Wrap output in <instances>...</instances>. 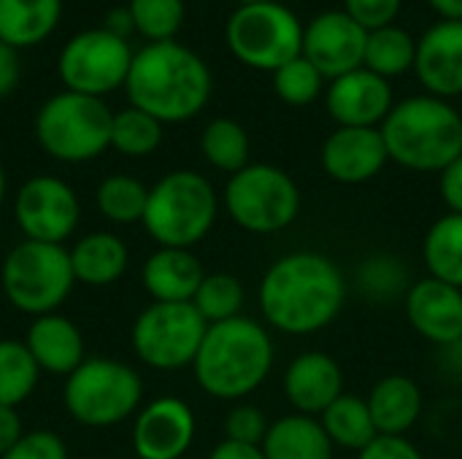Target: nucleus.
I'll return each instance as SVG.
<instances>
[{
  "label": "nucleus",
  "mask_w": 462,
  "mask_h": 459,
  "mask_svg": "<svg viewBox=\"0 0 462 459\" xmlns=\"http://www.w3.org/2000/svg\"><path fill=\"white\" fill-rule=\"evenodd\" d=\"M349 279L341 265L311 249L276 257L257 287L263 325L271 333L309 338L328 330L344 311Z\"/></svg>",
  "instance_id": "f257e3e1"
},
{
  "label": "nucleus",
  "mask_w": 462,
  "mask_h": 459,
  "mask_svg": "<svg viewBox=\"0 0 462 459\" xmlns=\"http://www.w3.org/2000/svg\"><path fill=\"white\" fill-rule=\"evenodd\" d=\"M0 287L5 300L32 319L60 311L76 287L68 249L62 243L19 241L0 265Z\"/></svg>",
  "instance_id": "1a4fd4ad"
},
{
  "label": "nucleus",
  "mask_w": 462,
  "mask_h": 459,
  "mask_svg": "<svg viewBox=\"0 0 462 459\" xmlns=\"http://www.w3.org/2000/svg\"><path fill=\"white\" fill-rule=\"evenodd\" d=\"M368 30L357 24L344 8L319 11L303 27V57L328 78H338L363 68Z\"/></svg>",
  "instance_id": "4468645a"
},
{
  "label": "nucleus",
  "mask_w": 462,
  "mask_h": 459,
  "mask_svg": "<svg viewBox=\"0 0 462 459\" xmlns=\"http://www.w3.org/2000/svg\"><path fill=\"white\" fill-rule=\"evenodd\" d=\"M260 449L265 459H336V446L319 419L295 411L271 422Z\"/></svg>",
  "instance_id": "393cba45"
},
{
  "label": "nucleus",
  "mask_w": 462,
  "mask_h": 459,
  "mask_svg": "<svg viewBox=\"0 0 462 459\" xmlns=\"http://www.w3.org/2000/svg\"><path fill=\"white\" fill-rule=\"evenodd\" d=\"M268 427H271L268 414L257 403H249V400L233 403L230 411L225 414V422H222V430H225L227 441L249 444V446H260Z\"/></svg>",
  "instance_id": "4c0bfd02"
},
{
  "label": "nucleus",
  "mask_w": 462,
  "mask_h": 459,
  "mask_svg": "<svg viewBox=\"0 0 462 459\" xmlns=\"http://www.w3.org/2000/svg\"><path fill=\"white\" fill-rule=\"evenodd\" d=\"M401 8H403V0H344V11L368 32L395 24L401 16Z\"/></svg>",
  "instance_id": "ea45409f"
},
{
  "label": "nucleus",
  "mask_w": 462,
  "mask_h": 459,
  "mask_svg": "<svg viewBox=\"0 0 462 459\" xmlns=\"http://www.w3.org/2000/svg\"><path fill=\"white\" fill-rule=\"evenodd\" d=\"M282 392L295 414L319 417L344 395V368L328 352H300L282 373Z\"/></svg>",
  "instance_id": "6ab92c4d"
},
{
  "label": "nucleus",
  "mask_w": 462,
  "mask_h": 459,
  "mask_svg": "<svg viewBox=\"0 0 462 459\" xmlns=\"http://www.w3.org/2000/svg\"><path fill=\"white\" fill-rule=\"evenodd\" d=\"M222 197L198 170H171L149 187L143 230L157 246L195 249L217 225Z\"/></svg>",
  "instance_id": "39448f33"
},
{
  "label": "nucleus",
  "mask_w": 462,
  "mask_h": 459,
  "mask_svg": "<svg viewBox=\"0 0 462 459\" xmlns=\"http://www.w3.org/2000/svg\"><path fill=\"white\" fill-rule=\"evenodd\" d=\"M390 162L379 127H336L319 149V165L336 184L374 181Z\"/></svg>",
  "instance_id": "f3484780"
},
{
  "label": "nucleus",
  "mask_w": 462,
  "mask_h": 459,
  "mask_svg": "<svg viewBox=\"0 0 462 459\" xmlns=\"http://www.w3.org/2000/svg\"><path fill=\"white\" fill-rule=\"evenodd\" d=\"M236 5H252V3H265V0H233Z\"/></svg>",
  "instance_id": "3c124183"
},
{
  "label": "nucleus",
  "mask_w": 462,
  "mask_h": 459,
  "mask_svg": "<svg viewBox=\"0 0 462 459\" xmlns=\"http://www.w3.org/2000/svg\"><path fill=\"white\" fill-rule=\"evenodd\" d=\"M414 73L428 95L455 100L462 95V22L439 19L417 38Z\"/></svg>",
  "instance_id": "aec40b11"
},
{
  "label": "nucleus",
  "mask_w": 462,
  "mask_h": 459,
  "mask_svg": "<svg viewBox=\"0 0 462 459\" xmlns=\"http://www.w3.org/2000/svg\"><path fill=\"white\" fill-rule=\"evenodd\" d=\"M409 327L441 349L462 341V289L444 284L439 279H414L406 300H403Z\"/></svg>",
  "instance_id": "a211bd4d"
},
{
  "label": "nucleus",
  "mask_w": 462,
  "mask_h": 459,
  "mask_svg": "<svg viewBox=\"0 0 462 459\" xmlns=\"http://www.w3.org/2000/svg\"><path fill=\"white\" fill-rule=\"evenodd\" d=\"M114 111L103 97L62 89L35 114V141L60 162H89L111 149Z\"/></svg>",
  "instance_id": "6e6552de"
},
{
  "label": "nucleus",
  "mask_w": 462,
  "mask_h": 459,
  "mask_svg": "<svg viewBox=\"0 0 462 459\" xmlns=\"http://www.w3.org/2000/svg\"><path fill=\"white\" fill-rule=\"evenodd\" d=\"M198 419L187 400L162 395L141 406L133 422V452L138 459H181L195 444Z\"/></svg>",
  "instance_id": "2eb2a0df"
},
{
  "label": "nucleus",
  "mask_w": 462,
  "mask_h": 459,
  "mask_svg": "<svg viewBox=\"0 0 462 459\" xmlns=\"http://www.w3.org/2000/svg\"><path fill=\"white\" fill-rule=\"evenodd\" d=\"M200 154L214 170L227 176L238 173L241 168L249 165V154H252V141L246 127L230 116L211 119L200 133Z\"/></svg>",
  "instance_id": "7c9ffc66"
},
{
  "label": "nucleus",
  "mask_w": 462,
  "mask_h": 459,
  "mask_svg": "<svg viewBox=\"0 0 462 459\" xmlns=\"http://www.w3.org/2000/svg\"><path fill=\"white\" fill-rule=\"evenodd\" d=\"M62 403L70 419L84 427H114L141 411L143 379L127 363L111 357H87L65 379Z\"/></svg>",
  "instance_id": "423d86ee"
},
{
  "label": "nucleus",
  "mask_w": 462,
  "mask_h": 459,
  "mask_svg": "<svg viewBox=\"0 0 462 459\" xmlns=\"http://www.w3.org/2000/svg\"><path fill=\"white\" fill-rule=\"evenodd\" d=\"M135 51L127 38L108 32L106 27L76 32L60 51L57 73L65 89L106 97L108 92L125 87Z\"/></svg>",
  "instance_id": "f8f14e48"
},
{
  "label": "nucleus",
  "mask_w": 462,
  "mask_h": 459,
  "mask_svg": "<svg viewBox=\"0 0 462 459\" xmlns=\"http://www.w3.org/2000/svg\"><path fill=\"white\" fill-rule=\"evenodd\" d=\"M222 206L230 222L252 235H276L300 216V189L295 179L271 162H249L227 176Z\"/></svg>",
  "instance_id": "0eeeda50"
},
{
  "label": "nucleus",
  "mask_w": 462,
  "mask_h": 459,
  "mask_svg": "<svg viewBox=\"0 0 462 459\" xmlns=\"http://www.w3.org/2000/svg\"><path fill=\"white\" fill-rule=\"evenodd\" d=\"M24 436V425H22V417L16 409H3L0 406V457L5 452H11L19 438Z\"/></svg>",
  "instance_id": "a18cd8bd"
},
{
  "label": "nucleus",
  "mask_w": 462,
  "mask_h": 459,
  "mask_svg": "<svg viewBox=\"0 0 462 459\" xmlns=\"http://www.w3.org/2000/svg\"><path fill=\"white\" fill-rule=\"evenodd\" d=\"M317 419H319L325 436L333 441L336 449H346V452H355V454L363 452L379 436L365 398L352 395V392H344Z\"/></svg>",
  "instance_id": "cd10ccee"
},
{
  "label": "nucleus",
  "mask_w": 462,
  "mask_h": 459,
  "mask_svg": "<svg viewBox=\"0 0 462 459\" xmlns=\"http://www.w3.org/2000/svg\"><path fill=\"white\" fill-rule=\"evenodd\" d=\"M276 365V344L271 330L252 317H236L208 325L192 376L198 387L222 403L249 400Z\"/></svg>",
  "instance_id": "7ed1b4c3"
},
{
  "label": "nucleus",
  "mask_w": 462,
  "mask_h": 459,
  "mask_svg": "<svg viewBox=\"0 0 462 459\" xmlns=\"http://www.w3.org/2000/svg\"><path fill=\"white\" fill-rule=\"evenodd\" d=\"M414 284L411 268L401 254L393 252H374L363 257L355 268V292L368 306L390 308L403 303Z\"/></svg>",
  "instance_id": "a878e982"
},
{
  "label": "nucleus",
  "mask_w": 462,
  "mask_h": 459,
  "mask_svg": "<svg viewBox=\"0 0 462 459\" xmlns=\"http://www.w3.org/2000/svg\"><path fill=\"white\" fill-rule=\"evenodd\" d=\"M68 254L76 281L87 287H111L130 265L127 243L108 230L87 233L73 243V249H68Z\"/></svg>",
  "instance_id": "b1692460"
},
{
  "label": "nucleus",
  "mask_w": 462,
  "mask_h": 459,
  "mask_svg": "<svg viewBox=\"0 0 462 459\" xmlns=\"http://www.w3.org/2000/svg\"><path fill=\"white\" fill-rule=\"evenodd\" d=\"M414 60H417V35L401 27L398 22L368 32L363 68L374 70L376 76L387 81L406 76L409 70H414Z\"/></svg>",
  "instance_id": "c756f323"
},
{
  "label": "nucleus",
  "mask_w": 462,
  "mask_h": 459,
  "mask_svg": "<svg viewBox=\"0 0 462 459\" xmlns=\"http://www.w3.org/2000/svg\"><path fill=\"white\" fill-rule=\"evenodd\" d=\"M203 279V262L192 249L157 246L141 268V284L152 303H192Z\"/></svg>",
  "instance_id": "4be33fe9"
},
{
  "label": "nucleus",
  "mask_w": 462,
  "mask_h": 459,
  "mask_svg": "<svg viewBox=\"0 0 462 459\" xmlns=\"http://www.w3.org/2000/svg\"><path fill=\"white\" fill-rule=\"evenodd\" d=\"M325 108L336 127H382L395 100L393 81L368 68L349 70L325 87Z\"/></svg>",
  "instance_id": "dca6fc26"
},
{
  "label": "nucleus",
  "mask_w": 462,
  "mask_h": 459,
  "mask_svg": "<svg viewBox=\"0 0 462 459\" xmlns=\"http://www.w3.org/2000/svg\"><path fill=\"white\" fill-rule=\"evenodd\" d=\"M146 200H149V187L127 173H111L95 189V206L100 216H106L111 225L143 222Z\"/></svg>",
  "instance_id": "2f4dec72"
},
{
  "label": "nucleus",
  "mask_w": 462,
  "mask_h": 459,
  "mask_svg": "<svg viewBox=\"0 0 462 459\" xmlns=\"http://www.w3.org/2000/svg\"><path fill=\"white\" fill-rule=\"evenodd\" d=\"M19 49L0 41V97H8L19 84Z\"/></svg>",
  "instance_id": "c03bdc74"
},
{
  "label": "nucleus",
  "mask_w": 462,
  "mask_h": 459,
  "mask_svg": "<svg viewBox=\"0 0 462 459\" xmlns=\"http://www.w3.org/2000/svg\"><path fill=\"white\" fill-rule=\"evenodd\" d=\"M125 92L130 106L146 111L157 122L181 124L208 106L214 78L195 49L179 41H162L135 51Z\"/></svg>",
  "instance_id": "f03ea898"
},
{
  "label": "nucleus",
  "mask_w": 462,
  "mask_h": 459,
  "mask_svg": "<svg viewBox=\"0 0 462 459\" xmlns=\"http://www.w3.org/2000/svg\"><path fill=\"white\" fill-rule=\"evenodd\" d=\"M14 219L27 241L62 243L68 241L81 219L79 195L60 176H32L14 197Z\"/></svg>",
  "instance_id": "ddd939ff"
},
{
  "label": "nucleus",
  "mask_w": 462,
  "mask_h": 459,
  "mask_svg": "<svg viewBox=\"0 0 462 459\" xmlns=\"http://www.w3.org/2000/svg\"><path fill=\"white\" fill-rule=\"evenodd\" d=\"M62 16V0H0V41L27 49L46 41Z\"/></svg>",
  "instance_id": "bb28decb"
},
{
  "label": "nucleus",
  "mask_w": 462,
  "mask_h": 459,
  "mask_svg": "<svg viewBox=\"0 0 462 459\" xmlns=\"http://www.w3.org/2000/svg\"><path fill=\"white\" fill-rule=\"evenodd\" d=\"M162 143V122L149 116L146 111L127 106L114 114L111 119V149L122 157L141 160L160 149Z\"/></svg>",
  "instance_id": "72a5a7b5"
},
{
  "label": "nucleus",
  "mask_w": 462,
  "mask_h": 459,
  "mask_svg": "<svg viewBox=\"0 0 462 459\" xmlns=\"http://www.w3.org/2000/svg\"><path fill=\"white\" fill-rule=\"evenodd\" d=\"M192 306L206 319V325H219L236 317H244L246 289L238 276L233 273H206L203 284L198 287Z\"/></svg>",
  "instance_id": "f704fd0d"
},
{
  "label": "nucleus",
  "mask_w": 462,
  "mask_h": 459,
  "mask_svg": "<svg viewBox=\"0 0 462 459\" xmlns=\"http://www.w3.org/2000/svg\"><path fill=\"white\" fill-rule=\"evenodd\" d=\"M0 459H68V446L54 430H30Z\"/></svg>",
  "instance_id": "58836bf2"
},
{
  "label": "nucleus",
  "mask_w": 462,
  "mask_h": 459,
  "mask_svg": "<svg viewBox=\"0 0 462 459\" xmlns=\"http://www.w3.org/2000/svg\"><path fill=\"white\" fill-rule=\"evenodd\" d=\"M127 11L133 16V27L149 43L176 41V32L184 24L187 5L184 0H130Z\"/></svg>",
  "instance_id": "e433bc0d"
},
{
  "label": "nucleus",
  "mask_w": 462,
  "mask_h": 459,
  "mask_svg": "<svg viewBox=\"0 0 462 459\" xmlns=\"http://www.w3.org/2000/svg\"><path fill=\"white\" fill-rule=\"evenodd\" d=\"M422 262L430 279L462 289V214H441L425 233Z\"/></svg>",
  "instance_id": "c85d7f7f"
},
{
  "label": "nucleus",
  "mask_w": 462,
  "mask_h": 459,
  "mask_svg": "<svg viewBox=\"0 0 462 459\" xmlns=\"http://www.w3.org/2000/svg\"><path fill=\"white\" fill-rule=\"evenodd\" d=\"M379 436H409L425 411L422 387L406 373L382 376L365 395Z\"/></svg>",
  "instance_id": "5701e85b"
},
{
  "label": "nucleus",
  "mask_w": 462,
  "mask_h": 459,
  "mask_svg": "<svg viewBox=\"0 0 462 459\" xmlns=\"http://www.w3.org/2000/svg\"><path fill=\"white\" fill-rule=\"evenodd\" d=\"M439 195L449 214H462V154L439 173Z\"/></svg>",
  "instance_id": "79ce46f5"
},
{
  "label": "nucleus",
  "mask_w": 462,
  "mask_h": 459,
  "mask_svg": "<svg viewBox=\"0 0 462 459\" xmlns=\"http://www.w3.org/2000/svg\"><path fill=\"white\" fill-rule=\"evenodd\" d=\"M5 192H8V179H5V168H3V162H0V208H3V203H5Z\"/></svg>",
  "instance_id": "8fccbe9b"
},
{
  "label": "nucleus",
  "mask_w": 462,
  "mask_h": 459,
  "mask_svg": "<svg viewBox=\"0 0 462 459\" xmlns=\"http://www.w3.org/2000/svg\"><path fill=\"white\" fill-rule=\"evenodd\" d=\"M379 130L390 162L411 173H441L462 154V114L428 92L398 100Z\"/></svg>",
  "instance_id": "20e7f679"
},
{
  "label": "nucleus",
  "mask_w": 462,
  "mask_h": 459,
  "mask_svg": "<svg viewBox=\"0 0 462 459\" xmlns=\"http://www.w3.org/2000/svg\"><path fill=\"white\" fill-rule=\"evenodd\" d=\"M436 371L444 381L462 387V341L436 349Z\"/></svg>",
  "instance_id": "37998d69"
},
{
  "label": "nucleus",
  "mask_w": 462,
  "mask_h": 459,
  "mask_svg": "<svg viewBox=\"0 0 462 459\" xmlns=\"http://www.w3.org/2000/svg\"><path fill=\"white\" fill-rule=\"evenodd\" d=\"M428 5L439 14V19L462 22V0H428Z\"/></svg>",
  "instance_id": "09e8293b"
},
{
  "label": "nucleus",
  "mask_w": 462,
  "mask_h": 459,
  "mask_svg": "<svg viewBox=\"0 0 462 459\" xmlns=\"http://www.w3.org/2000/svg\"><path fill=\"white\" fill-rule=\"evenodd\" d=\"M41 371L24 341L0 338V406L19 409L38 387Z\"/></svg>",
  "instance_id": "473e14b6"
},
{
  "label": "nucleus",
  "mask_w": 462,
  "mask_h": 459,
  "mask_svg": "<svg viewBox=\"0 0 462 459\" xmlns=\"http://www.w3.org/2000/svg\"><path fill=\"white\" fill-rule=\"evenodd\" d=\"M303 27L298 14L282 0L236 5L225 24V43L241 65L273 73L303 54Z\"/></svg>",
  "instance_id": "9d476101"
},
{
  "label": "nucleus",
  "mask_w": 462,
  "mask_h": 459,
  "mask_svg": "<svg viewBox=\"0 0 462 459\" xmlns=\"http://www.w3.org/2000/svg\"><path fill=\"white\" fill-rule=\"evenodd\" d=\"M355 459H425L409 436H376Z\"/></svg>",
  "instance_id": "a19ab883"
},
{
  "label": "nucleus",
  "mask_w": 462,
  "mask_h": 459,
  "mask_svg": "<svg viewBox=\"0 0 462 459\" xmlns=\"http://www.w3.org/2000/svg\"><path fill=\"white\" fill-rule=\"evenodd\" d=\"M103 27H106L108 32L119 35V38H127L130 32H135V27H133V16H130L127 5L111 8V11H108V16H106V24H103Z\"/></svg>",
  "instance_id": "de8ad7c7"
},
{
  "label": "nucleus",
  "mask_w": 462,
  "mask_h": 459,
  "mask_svg": "<svg viewBox=\"0 0 462 459\" xmlns=\"http://www.w3.org/2000/svg\"><path fill=\"white\" fill-rule=\"evenodd\" d=\"M273 76V92L284 106L292 108H303L317 103L325 95V76L300 54L290 62H284L279 70L271 73Z\"/></svg>",
  "instance_id": "c9c22d12"
},
{
  "label": "nucleus",
  "mask_w": 462,
  "mask_h": 459,
  "mask_svg": "<svg viewBox=\"0 0 462 459\" xmlns=\"http://www.w3.org/2000/svg\"><path fill=\"white\" fill-rule=\"evenodd\" d=\"M24 346L30 349L38 371L46 376L68 379L87 360V346L79 325L60 311L35 317L27 327Z\"/></svg>",
  "instance_id": "412c9836"
},
{
  "label": "nucleus",
  "mask_w": 462,
  "mask_h": 459,
  "mask_svg": "<svg viewBox=\"0 0 462 459\" xmlns=\"http://www.w3.org/2000/svg\"><path fill=\"white\" fill-rule=\"evenodd\" d=\"M208 325L192 303H152L130 330L135 357L152 371L192 368Z\"/></svg>",
  "instance_id": "9b49d317"
},
{
  "label": "nucleus",
  "mask_w": 462,
  "mask_h": 459,
  "mask_svg": "<svg viewBox=\"0 0 462 459\" xmlns=\"http://www.w3.org/2000/svg\"><path fill=\"white\" fill-rule=\"evenodd\" d=\"M206 459H265L260 446H249V444H236V441H227L222 438Z\"/></svg>",
  "instance_id": "49530a36"
}]
</instances>
